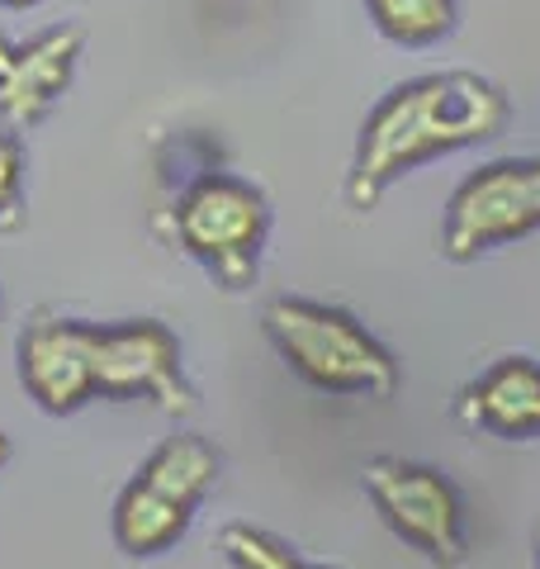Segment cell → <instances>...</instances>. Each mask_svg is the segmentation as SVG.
Listing matches in <instances>:
<instances>
[{
  "label": "cell",
  "instance_id": "8992f818",
  "mask_svg": "<svg viewBox=\"0 0 540 569\" xmlns=\"http://www.w3.org/2000/svg\"><path fill=\"white\" fill-rule=\"evenodd\" d=\"M531 233H540V157H493L446 200L441 257L464 266Z\"/></svg>",
  "mask_w": 540,
  "mask_h": 569
},
{
  "label": "cell",
  "instance_id": "277c9868",
  "mask_svg": "<svg viewBox=\"0 0 540 569\" xmlns=\"http://www.w3.org/2000/svg\"><path fill=\"white\" fill-rule=\"evenodd\" d=\"M171 238L190 261H200L213 284L242 295L257 284L261 252L270 238V200L247 176L204 167L176 190Z\"/></svg>",
  "mask_w": 540,
  "mask_h": 569
},
{
  "label": "cell",
  "instance_id": "2e32d148",
  "mask_svg": "<svg viewBox=\"0 0 540 569\" xmlns=\"http://www.w3.org/2000/svg\"><path fill=\"white\" fill-rule=\"evenodd\" d=\"M531 550H536V569H540V527H536V546Z\"/></svg>",
  "mask_w": 540,
  "mask_h": 569
},
{
  "label": "cell",
  "instance_id": "6da1fadb",
  "mask_svg": "<svg viewBox=\"0 0 540 569\" xmlns=\"http://www.w3.org/2000/svg\"><path fill=\"white\" fill-rule=\"evenodd\" d=\"M508 119V91L479 71H427V77L399 81L374 100V110L356 133L347 204L370 213L408 171L502 138Z\"/></svg>",
  "mask_w": 540,
  "mask_h": 569
},
{
  "label": "cell",
  "instance_id": "3957f363",
  "mask_svg": "<svg viewBox=\"0 0 540 569\" xmlns=\"http://www.w3.org/2000/svg\"><path fill=\"white\" fill-rule=\"evenodd\" d=\"M223 475V456L200 432H176L133 470L119 489L110 531L129 560H157L176 541H186L200 503Z\"/></svg>",
  "mask_w": 540,
  "mask_h": 569
},
{
  "label": "cell",
  "instance_id": "8fae6325",
  "mask_svg": "<svg viewBox=\"0 0 540 569\" xmlns=\"http://www.w3.org/2000/svg\"><path fill=\"white\" fill-rule=\"evenodd\" d=\"M370 24L399 48H437L460 24V0H366Z\"/></svg>",
  "mask_w": 540,
  "mask_h": 569
},
{
  "label": "cell",
  "instance_id": "4fadbf2b",
  "mask_svg": "<svg viewBox=\"0 0 540 569\" xmlns=\"http://www.w3.org/2000/svg\"><path fill=\"white\" fill-rule=\"evenodd\" d=\"M24 171L29 152L20 129H10L0 119V228H20L24 223Z\"/></svg>",
  "mask_w": 540,
  "mask_h": 569
},
{
  "label": "cell",
  "instance_id": "7c38bea8",
  "mask_svg": "<svg viewBox=\"0 0 540 569\" xmlns=\"http://www.w3.org/2000/svg\"><path fill=\"white\" fill-rule=\"evenodd\" d=\"M219 550L232 569H332V565H309L290 541H280L276 531L251 522H228L219 531Z\"/></svg>",
  "mask_w": 540,
  "mask_h": 569
},
{
  "label": "cell",
  "instance_id": "9a60e30c",
  "mask_svg": "<svg viewBox=\"0 0 540 569\" xmlns=\"http://www.w3.org/2000/svg\"><path fill=\"white\" fill-rule=\"evenodd\" d=\"M6 460H10V437L0 432V466H6Z\"/></svg>",
  "mask_w": 540,
  "mask_h": 569
},
{
  "label": "cell",
  "instance_id": "9c48e42d",
  "mask_svg": "<svg viewBox=\"0 0 540 569\" xmlns=\"http://www.w3.org/2000/svg\"><path fill=\"white\" fill-rule=\"evenodd\" d=\"M24 395L52 418H71L86 403H96V370H90V323L39 309L20 328L14 342Z\"/></svg>",
  "mask_w": 540,
  "mask_h": 569
},
{
  "label": "cell",
  "instance_id": "7a4b0ae2",
  "mask_svg": "<svg viewBox=\"0 0 540 569\" xmlns=\"http://www.w3.org/2000/svg\"><path fill=\"white\" fill-rule=\"evenodd\" d=\"M261 328L280 361L318 395L337 399H389L399 389V361L356 313L322 299L280 295L261 313Z\"/></svg>",
  "mask_w": 540,
  "mask_h": 569
},
{
  "label": "cell",
  "instance_id": "5bb4252c",
  "mask_svg": "<svg viewBox=\"0 0 540 569\" xmlns=\"http://www.w3.org/2000/svg\"><path fill=\"white\" fill-rule=\"evenodd\" d=\"M33 6H43V0H0V10H33Z\"/></svg>",
  "mask_w": 540,
  "mask_h": 569
},
{
  "label": "cell",
  "instance_id": "30bf717a",
  "mask_svg": "<svg viewBox=\"0 0 540 569\" xmlns=\"http://www.w3.org/2000/svg\"><path fill=\"white\" fill-rule=\"evenodd\" d=\"M460 418L474 432L498 441H536L540 437V361L531 356H498L489 370L460 389Z\"/></svg>",
  "mask_w": 540,
  "mask_h": 569
},
{
  "label": "cell",
  "instance_id": "5b68a950",
  "mask_svg": "<svg viewBox=\"0 0 540 569\" xmlns=\"http://www.w3.org/2000/svg\"><path fill=\"white\" fill-rule=\"evenodd\" d=\"M374 512L408 550H418L427 565L456 569L470 556V527H464V498L450 485V475L408 456H374L360 470Z\"/></svg>",
  "mask_w": 540,
  "mask_h": 569
},
{
  "label": "cell",
  "instance_id": "52a82bcc",
  "mask_svg": "<svg viewBox=\"0 0 540 569\" xmlns=\"http://www.w3.org/2000/svg\"><path fill=\"white\" fill-rule=\"evenodd\" d=\"M90 370H96V399H142L171 418L194 413V385L186 376L180 337L161 318L90 323Z\"/></svg>",
  "mask_w": 540,
  "mask_h": 569
},
{
  "label": "cell",
  "instance_id": "ba28073f",
  "mask_svg": "<svg viewBox=\"0 0 540 569\" xmlns=\"http://www.w3.org/2000/svg\"><path fill=\"white\" fill-rule=\"evenodd\" d=\"M81 52H86L81 24H52L29 33V39L0 33V119L20 133L39 129L62 104L71 81H77Z\"/></svg>",
  "mask_w": 540,
  "mask_h": 569
}]
</instances>
